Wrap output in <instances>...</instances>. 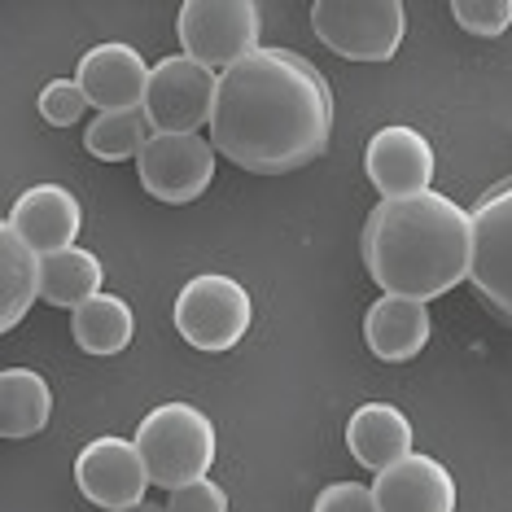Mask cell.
I'll return each instance as SVG.
<instances>
[{"instance_id": "30bf717a", "label": "cell", "mask_w": 512, "mask_h": 512, "mask_svg": "<svg viewBox=\"0 0 512 512\" xmlns=\"http://www.w3.org/2000/svg\"><path fill=\"white\" fill-rule=\"evenodd\" d=\"M75 486L88 504H97L106 512H123V508L141 504L145 491L154 486V477L145 469L136 438L106 434V438H92L75 456Z\"/></svg>"}, {"instance_id": "277c9868", "label": "cell", "mask_w": 512, "mask_h": 512, "mask_svg": "<svg viewBox=\"0 0 512 512\" xmlns=\"http://www.w3.org/2000/svg\"><path fill=\"white\" fill-rule=\"evenodd\" d=\"M176 320L180 337L206 355H224L232 346H241V337L254 324V298L237 276L224 272H202L176 294Z\"/></svg>"}, {"instance_id": "52a82bcc", "label": "cell", "mask_w": 512, "mask_h": 512, "mask_svg": "<svg viewBox=\"0 0 512 512\" xmlns=\"http://www.w3.org/2000/svg\"><path fill=\"white\" fill-rule=\"evenodd\" d=\"M219 75L189 53H167L154 62L145 88V114L154 132H202L215 114Z\"/></svg>"}, {"instance_id": "ffe728a7", "label": "cell", "mask_w": 512, "mask_h": 512, "mask_svg": "<svg viewBox=\"0 0 512 512\" xmlns=\"http://www.w3.org/2000/svg\"><path fill=\"white\" fill-rule=\"evenodd\" d=\"M106 281V267L101 259L84 246H71V250H57V254H44V285H40V298L53 302V307H84L88 298L106 294L101 289Z\"/></svg>"}, {"instance_id": "2e32d148", "label": "cell", "mask_w": 512, "mask_h": 512, "mask_svg": "<svg viewBox=\"0 0 512 512\" xmlns=\"http://www.w3.org/2000/svg\"><path fill=\"white\" fill-rule=\"evenodd\" d=\"M429 307L416 298H399V294H381L368 307L364 316V342L368 351L386 364H403V359H416L429 346Z\"/></svg>"}, {"instance_id": "8fae6325", "label": "cell", "mask_w": 512, "mask_h": 512, "mask_svg": "<svg viewBox=\"0 0 512 512\" xmlns=\"http://www.w3.org/2000/svg\"><path fill=\"white\" fill-rule=\"evenodd\" d=\"M364 171H368L372 189L381 193V202L429 193V184H434V145L416 127L390 123L368 141Z\"/></svg>"}, {"instance_id": "d6986e66", "label": "cell", "mask_w": 512, "mask_h": 512, "mask_svg": "<svg viewBox=\"0 0 512 512\" xmlns=\"http://www.w3.org/2000/svg\"><path fill=\"white\" fill-rule=\"evenodd\" d=\"M53 390L36 368H5L0 372V434L31 438L49 425Z\"/></svg>"}, {"instance_id": "7c38bea8", "label": "cell", "mask_w": 512, "mask_h": 512, "mask_svg": "<svg viewBox=\"0 0 512 512\" xmlns=\"http://www.w3.org/2000/svg\"><path fill=\"white\" fill-rule=\"evenodd\" d=\"M149 71L154 66L141 57L136 44H123V40H110V44H97L79 57V88L88 92V101L97 106V114L106 110H132V106H145V88H149Z\"/></svg>"}, {"instance_id": "7402d4cb", "label": "cell", "mask_w": 512, "mask_h": 512, "mask_svg": "<svg viewBox=\"0 0 512 512\" xmlns=\"http://www.w3.org/2000/svg\"><path fill=\"white\" fill-rule=\"evenodd\" d=\"M451 18H456L469 36L495 40L512 27V0H456V5H451Z\"/></svg>"}, {"instance_id": "8992f818", "label": "cell", "mask_w": 512, "mask_h": 512, "mask_svg": "<svg viewBox=\"0 0 512 512\" xmlns=\"http://www.w3.org/2000/svg\"><path fill=\"white\" fill-rule=\"evenodd\" d=\"M263 14L254 0H184L180 5V44L193 62L211 66L215 75L232 71L259 53Z\"/></svg>"}, {"instance_id": "44dd1931", "label": "cell", "mask_w": 512, "mask_h": 512, "mask_svg": "<svg viewBox=\"0 0 512 512\" xmlns=\"http://www.w3.org/2000/svg\"><path fill=\"white\" fill-rule=\"evenodd\" d=\"M154 141V123H149L145 106L132 110H106L88 123L84 149L101 162H123V158H141L145 145Z\"/></svg>"}, {"instance_id": "ba28073f", "label": "cell", "mask_w": 512, "mask_h": 512, "mask_svg": "<svg viewBox=\"0 0 512 512\" xmlns=\"http://www.w3.org/2000/svg\"><path fill=\"white\" fill-rule=\"evenodd\" d=\"M215 154L219 149L202 132H154V141L136 158V171H141L149 197H158L167 206H184L211 189Z\"/></svg>"}, {"instance_id": "3957f363", "label": "cell", "mask_w": 512, "mask_h": 512, "mask_svg": "<svg viewBox=\"0 0 512 512\" xmlns=\"http://www.w3.org/2000/svg\"><path fill=\"white\" fill-rule=\"evenodd\" d=\"M136 447H141L154 486L176 491V486L202 482L211 473V464L219 456V434L202 407L171 399V403H158L149 416H141Z\"/></svg>"}, {"instance_id": "7a4b0ae2", "label": "cell", "mask_w": 512, "mask_h": 512, "mask_svg": "<svg viewBox=\"0 0 512 512\" xmlns=\"http://www.w3.org/2000/svg\"><path fill=\"white\" fill-rule=\"evenodd\" d=\"M364 263L386 294H451L473 272V211L434 189L381 202L364 224Z\"/></svg>"}, {"instance_id": "4fadbf2b", "label": "cell", "mask_w": 512, "mask_h": 512, "mask_svg": "<svg viewBox=\"0 0 512 512\" xmlns=\"http://www.w3.org/2000/svg\"><path fill=\"white\" fill-rule=\"evenodd\" d=\"M5 224L36 254H57L75 246L79 228H84V206L66 184H31L27 193H18Z\"/></svg>"}, {"instance_id": "9c48e42d", "label": "cell", "mask_w": 512, "mask_h": 512, "mask_svg": "<svg viewBox=\"0 0 512 512\" xmlns=\"http://www.w3.org/2000/svg\"><path fill=\"white\" fill-rule=\"evenodd\" d=\"M469 281L477 285L499 320L512 324V180L495 184L482 193L473 206V272Z\"/></svg>"}, {"instance_id": "9a60e30c", "label": "cell", "mask_w": 512, "mask_h": 512, "mask_svg": "<svg viewBox=\"0 0 512 512\" xmlns=\"http://www.w3.org/2000/svg\"><path fill=\"white\" fill-rule=\"evenodd\" d=\"M346 447L372 473H386L390 464L407 460L416 451V429L403 407L394 403H364L346 421Z\"/></svg>"}, {"instance_id": "6da1fadb", "label": "cell", "mask_w": 512, "mask_h": 512, "mask_svg": "<svg viewBox=\"0 0 512 512\" xmlns=\"http://www.w3.org/2000/svg\"><path fill=\"white\" fill-rule=\"evenodd\" d=\"M333 92L294 49H259L219 75L211 145L254 176H285L329 149Z\"/></svg>"}, {"instance_id": "5b68a950", "label": "cell", "mask_w": 512, "mask_h": 512, "mask_svg": "<svg viewBox=\"0 0 512 512\" xmlns=\"http://www.w3.org/2000/svg\"><path fill=\"white\" fill-rule=\"evenodd\" d=\"M311 27L324 49L346 62H390L403 44V0H316Z\"/></svg>"}, {"instance_id": "d4e9b609", "label": "cell", "mask_w": 512, "mask_h": 512, "mask_svg": "<svg viewBox=\"0 0 512 512\" xmlns=\"http://www.w3.org/2000/svg\"><path fill=\"white\" fill-rule=\"evenodd\" d=\"M167 512H228V495H224V486L202 477V482L176 486L167 499Z\"/></svg>"}, {"instance_id": "484cf974", "label": "cell", "mask_w": 512, "mask_h": 512, "mask_svg": "<svg viewBox=\"0 0 512 512\" xmlns=\"http://www.w3.org/2000/svg\"><path fill=\"white\" fill-rule=\"evenodd\" d=\"M123 512H167L162 504H149V499H141V504H132V508H123Z\"/></svg>"}, {"instance_id": "cb8c5ba5", "label": "cell", "mask_w": 512, "mask_h": 512, "mask_svg": "<svg viewBox=\"0 0 512 512\" xmlns=\"http://www.w3.org/2000/svg\"><path fill=\"white\" fill-rule=\"evenodd\" d=\"M311 512H381V508H377L372 486H364V482H329L316 495Z\"/></svg>"}, {"instance_id": "e0dca14e", "label": "cell", "mask_w": 512, "mask_h": 512, "mask_svg": "<svg viewBox=\"0 0 512 512\" xmlns=\"http://www.w3.org/2000/svg\"><path fill=\"white\" fill-rule=\"evenodd\" d=\"M44 285V254H36L9 224H0V329H18Z\"/></svg>"}, {"instance_id": "ac0fdd59", "label": "cell", "mask_w": 512, "mask_h": 512, "mask_svg": "<svg viewBox=\"0 0 512 512\" xmlns=\"http://www.w3.org/2000/svg\"><path fill=\"white\" fill-rule=\"evenodd\" d=\"M71 333H75L79 351L119 355L136 337V311H132V302L119 294H97V298H88L84 307L71 311Z\"/></svg>"}, {"instance_id": "603a6c76", "label": "cell", "mask_w": 512, "mask_h": 512, "mask_svg": "<svg viewBox=\"0 0 512 512\" xmlns=\"http://www.w3.org/2000/svg\"><path fill=\"white\" fill-rule=\"evenodd\" d=\"M88 106L92 101H88V92L79 88V79H53V84H44V92H40V114H44V123H53V127L79 123V114Z\"/></svg>"}, {"instance_id": "5bb4252c", "label": "cell", "mask_w": 512, "mask_h": 512, "mask_svg": "<svg viewBox=\"0 0 512 512\" xmlns=\"http://www.w3.org/2000/svg\"><path fill=\"white\" fill-rule=\"evenodd\" d=\"M372 495L381 512H456V477L442 460L412 451L407 460L377 473Z\"/></svg>"}]
</instances>
